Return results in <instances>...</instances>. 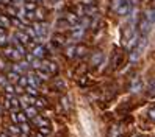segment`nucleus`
<instances>
[{
	"instance_id": "obj_27",
	"label": "nucleus",
	"mask_w": 155,
	"mask_h": 137,
	"mask_svg": "<svg viewBox=\"0 0 155 137\" xmlns=\"http://www.w3.org/2000/svg\"><path fill=\"white\" fill-rule=\"evenodd\" d=\"M86 51H88V48H86V45H78L77 47V56H85L86 54Z\"/></svg>"
},
{
	"instance_id": "obj_13",
	"label": "nucleus",
	"mask_w": 155,
	"mask_h": 137,
	"mask_svg": "<svg viewBox=\"0 0 155 137\" xmlns=\"http://www.w3.org/2000/svg\"><path fill=\"white\" fill-rule=\"evenodd\" d=\"M8 26H11V19H10V17H6L5 14H0V28L6 30Z\"/></svg>"
},
{
	"instance_id": "obj_20",
	"label": "nucleus",
	"mask_w": 155,
	"mask_h": 137,
	"mask_svg": "<svg viewBox=\"0 0 155 137\" xmlns=\"http://www.w3.org/2000/svg\"><path fill=\"white\" fill-rule=\"evenodd\" d=\"M75 53H77V47H75V45H69V47L66 48V51H64V54L68 58H74Z\"/></svg>"
},
{
	"instance_id": "obj_47",
	"label": "nucleus",
	"mask_w": 155,
	"mask_h": 137,
	"mask_svg": "<svg viewBox=\"0 0 155 137\" xmlns=\"http://www.w3.org/2000/svg\"><path fill=\"white\" fill-rule=\"evenodd\" d=\"M36 137H45L44 134H41V132H38V134H36Z\"/></svg>"
},
{
	"instance_id": "obj_9",
	"label": "nucleus",
	"mask_w": 155,
	"mask_h": 137,
	"mask_svg": "<svg viewBox=\"0 0 155 137\" xmlns=\"http://www.w3.org/2000/svg\"><path fill=\"white\" fill-rule=\"evenodd\" d=\"M27 76H28V86H33V87H36V89L39 87L41 79H39V76H38V75H36V73H28Z\"/></svg>"
},
{
	"instance_id": "obj_31",
	"label": "nucleus",
	"mask_w": 155,
	"mask_h": 137,
	"mask_svg": "<svg viewBox=\"0 0 155 137\" xmlns=\"http://www.w3.org/2000/svg\"><path fill=\"white\" fill-rule=\"evenodd\" d=\"M5 92H6V95H14V92H16V87H14L13 84H8V86L5 87Z\"/></svg>"
},
{
	"instance_id": "obj_30",
	"label": "nucleus",
	"mask_w": 155,
	"mask_h": 137,
	"mask_svg": "<svg viewBox=\"0 0 155 137\" xmlns=\"http://www.w3.org/2000/svg\"><path fill=\"white\" fill-rule=\"evenodd\" d=\"M27 118L28 117L25 115V112H17V122L19 123H27Z\"/></svg>"
},
{
	"instance_id": "obj_25",
	"label": "nucleus",
	"mask_w": 155,
	"mask_h": 137,
	"mask_svg": "<svg viewBox=\"0 0 155 137\" xmlns=\"http://www.w3.org/2000/svg\"><path fill=\"white\" fill-rule=\"evenodd\" d=\"M57 25H58V28H72L71 23H69L66 19H60V20L57 22Z\"/></svg>"
},
{
	"instance_id": "obj_19",
	"label": "nucleus",
	"mask_w": 155,
	"mask_h": 137,
	"mask_svg": "<svg viewBox=\"0 0 155 137\" xmlns=\"http://www.w3.org/2000/svg\"><path fill=\"white\" fill-rule=\"evenodd\" d=\"M64 42H66V39H64V36H55L53 38V41H52V45L53 47H61V45H64Z\"/></svg>"
},
{
	"instance_id": "obj_23",
	"label": "nucleus",
	"mask_w": 155,
	"mask_h": 137,
	"mask_svg": "<svg viewBox=\"0 0 155 137\" xmlns=\"http://www.w3.org/2000/svg\"><path fill=\"white\" fill-rule=\"evenodd\" d=\"M8 131H10L11 134H14V135H19L22 131H21V126H17V125H10L8 126Z\"/></svg>"
},
{
	"instance_id": "obj_7",
	"label": "nucleus",
	"mask_w": 155,
	"mask_h": 137,
	"mask_svg": "<svg viewBox=\"0 0 155 137\" xmlns=\"http://www.w3.org/2000/svg\"><path fill=\"white\" fill-rule=\"evenodd\" d=\"M33 56L35 58H38V59H42L44 56H45V47H44V45H35V47H33Z\"/></svg>"
},
{
	"instance_id": "obj_3",
	"label": "nucleus",
	"mask_w": 155,
	"mask_h": 137,
	"mask_svg": "<svg viewBox=\"0 0 155 137\" xmlns=\"http://www.w3.org/2000/svg\"><path fill=\"white\" fill-rule=\"evenodd\" d=\"M33 30L36 31V34H38V41H42L47 38V34H49V26L47 23H41V22H36L33 25Z\"/></svg>"
},
{
	"instance_id": "obj_33",
	"label": "nucleus",
	"mask_w": 155,
	"mask_h": 137,
	"mask_svg": "<svg viewBox=\"0 0 155 137\" xmlns=\"http://www.w3.org/2000/svg\"><path fill=\"white\" fill-rule=\"evenodd\" d=\"M8 84H10V83H8V79H6V76H3V75H0V87H6Z\"/></svg>"
},
{
	"instance_id": "obj_12",
	"label": "nucleus",
	"mask_w": 155,
	"mask_h": 137,
	"mask_svg": "<svg viewBox=\"0 0 155 137\" xmlns=\"http://www.w3.org/2000/svg\"><path fill=\"white\" fill-rule=\"evenodd\" d=\"M102 58H104L102 51H96V53H93V56H91V64H93V66H99V64L102 62Z\"/></svg>"
},
{
	"instance_id": "obj_15",
	"label": "nucleus",
	"mask_w": 155,
	"mask_h": 137,
	"mask_svg": "<svg viewBox=\"0 0 155 137\" xmlns=\"http://www.w3.org/2000/svg\"><path fill=\"white\" fill-rule=\"evenodd\" d=\"M24 112H25V115L28 117V118H35V117H38V111H36V107H35V106H28V107H25V109H24Z\"/></svg>"
},
{
	"instance_id": "obj_5",
	"label": "nucleus",
	"mask_w": 155,
	"mask_h": 137,
	"mask_svg": "<svg viewBox=\"0 0 155 137\" xmlns=\"http://www.w3.org/2000/svg\"><path fill=\"white\" fill-rule=\"evenodd\" d=\"M3 54H5L6 58L14 59V61H17V59H21V58H22V54L17 51L16 48H13V47H6V48L3 50Z\"/></svg>"
},
{
	"instance_id": "obj_46",
	"label": "nucleus",
	"mask_w": 155,
	"mask_h": 137,
	"mask_svg": "<svg viewBox=\"0 0 155 137\" xmlns=\"http://www.w3.org/2000/svg\"><path fill=\"white\" fill-rule=\"evenodd\" d=\"M2 3H5V5H8V3H11V0H0Z\"/></svg>"
},
{
	"instance_id": "obj_37",
	"label": "nucleus",
	"mask_w": 155,
	"mask_h": 137,
	"mask_svg": "<svg viewBox=\"0 0 155 137\" xmlns=\"http://www.w3.org/2000/svg\"><path fill=\"white\" fill-rule=\"evenodd\" d=\"M39 132L44 134V135H49L50 134V128L49 126H42V128H39Z\"/></svg>"
},
{
	"instance_id": "obj_35",
	"label": "nucleus",
	"mask_w": 155,
	"mask_h": 137,
	"mask_svg": "<svg viewBox=\"0 0 155 137\" xmlns=\"http://www.w3.org/2000/svg\"><path fill=\"white\" fill-rule=\"evenodd\" d=\"M35 17H36L38 20H42V19H44V11H42V10H36V11H35Z\"/></svg>"
},
{
	"instance_id": "obj_26",
	"label": "nucleus",
	"mask_w": 155,
	"mask_h": 137,
	"mask_svg": "<svg viewBox=\"0 0 155 137\" xmlns=\"http://www.w3.org/2000/svg\"><path fill=\"white\" fill-rule=\"evenodd\" d=\"M25 33L28 34L30 38H33L35 41H38V34H36V31H35V30L31 28V26H27V28H25Z\"/></svg>"
},
{
	"instance_id": "obj_17",
	"label": "nucleus",
	"mask_w": 155,
	"mask_h": 137,
	"mask_svg": "<svg viewBox=\"0 0 155 137\" xmlns=\"http://www.w3.org/2000/svg\"><path fill=\"white\" fill-rule=\"evenodd\" d=\"M141 89H143V83L140 81V78H135L132 86H130V90H132V92H140Z\"/></svg>"
},
{
	"instance_id": "obj_38",
	"label": "nucleus",
	"mask_w": 155,
	"mask_h": 137,
	"mask_svg": "<svg viewBox=\"0 0 155 137\" xmlns=\"http://www.w3.org/2000/svg\"><path fill=\"white\" fill-rule=\"evenodd\" d=\"M35 106L44 107V106H45V100H44V98H38V100H36V103H35Z\"/></svg>"
},
{
	"instance_id": "obj_1",
	"label": "nucleus",
	"mask_w": 155,
	"mask_h": 137,
	"mask_svg": "<svg viewBox=\"0 0 155 137\" xmlns=\"http://www.w3.org/2000/svg\"><path fill=\"white\" fill-rule=\"evenodd\" d=\"M132 10V3L130 0H114L113 2V11L119 16H125L129 14Z\"/></svg>"
},
{
	"instance_id": "obj_18",
	"label": "nucleus",
	"mask_w": 155,
	"mask_h": 137,
	"mask_svg": "<svg viewBox=\"0 0 155 137\" xmlns=\"http://www.w3.org/2000/svg\"><path fill=\"white\" fill-rule=\"evenodd\" d=\"M33 123H35V125H38L39 128H42V126H49V120H47V118L39 117V115L33 118Z\"/></svg>"
},
{
	"instance_id": "obj_29",
	"label": "nucleus",
	"mask_w": 155,
	"mask_h": 137,
	"mask_svg": "<svg viewBox=\"0 0 155 137\" xmlns=\"http://www.w3.org/2000/svg\"><path fill=\"white\" fill-rule=\"evenodd\" d=\"M11 23L16 25L17 28H24V23H22V20L19 19V17H11Z\"/></svg>"
},
{
	"instance_id": "obj_44",
	"label": "nucleus",
	"mask_w": 155,
	"mask_h": 137,
	"mask_svg": "<svg viewBox=\"0 0 155 137\" xmlns=\"http://www.w3.org/2000/svg\"><path fill=\"white\" fill-rule=\"evenodd\" d=\"M47 2H50L52 5H57V3H60V2H61V0H47Z\"/></svg>"
},
{
	"instance_id": "obj_39",
	"label": "nucleus",
	"mask_w": 155,
	"mask_h": 137,
	"mask_svg": "<svg viewBox=\"0 0 155 137\" xmlns=\"http://www.w3.org/2000/svg\"><path fill=\"white\" fill-rule=\"evenodd\" d=\"M61 101H63V106H64V109H69V107H71V103H69V98H68V97H63Z\"/></svg>"
},
{
	"instance_id": "obj_24",
	"label": "nucleus",
	"mask_w": 155,
	"mask_h": 137,
	"mask_svg": "<svg viewBox=\"0 0 155 137\" xmlns=\"http://www.w3.org/2000/svg\"><path fill=\"white\" fill-rule=\"evenodd\" d=\"M6 42H8V36L3 28H0V45H6Z\"/></svg>"
},
{
	"instance_id": "obj_41",
	"label": "nucleus",
	"mask_w": 155,
	"mask_h": 137,
	"mask_svg": "<svg viewBox=\"0 0 155 137\" xmlns=\"http://www.w3.org/2000/svg\"><path fill=\"white\" fill-rule=\"evenodd\" d=\"M83 5H94V0H83Z\"/></svg>"
},
{
	"instance_id": "obj_48",
	"label": "nucleus",
	"mask_w": 155,
	"mask_h": 137,
	"mask_svg": "<svg viewBox=\"0 0 155 137\" xmlns=\"http://www.w3.org/2000/svg\"><path fill=\"white\" fill-rule=\"evenodd\" d=\"M136 137H147V135H141V134H140V135H136Z\"/></svg>"
},
{
	"instance_id": "obj_32",
	"label": "nucleus",
	"mask_w": 155,
	"mask_h": 137,
	"mask_svg": "<svg viewBox=\"0 0 155 137\" xmlns=\"http://www.w3.org/2000/svg\"><path fill=\"white\" fill-rule=\"evenodd\" d=\"M17 84H19L21 87L28 86V76H21V78H19V83H17Z\"/></svg>"
},
{
	"instance_id": "obj_4",
	"label": "nucleus",
	"mask_w": 155,
	"mask_h": 137,
	"mask_svg": "<svg viewBox=\"0 0 155 137\" xmlns=\"http://www.w3.org/2000/svg\"><path fill=\"white\" fill-rule=\"evenodd\" d=\"M152 26H153V23L147 19V17H143V19H141V22H140V30H141V33L146 36V34H147L150 30H152Z\"/></svg>"
},
{
	"instance_id": "obj_14",
	"label": "nucleus",
	"mask_w": 155,
	"mask_h": 137,
	"mask_svg": "<svg viewBox=\"0 0 155 137\" xmlns=\"http://www.w3.org/2000/svg\"><path fill=\"white\" fill-rule=\"evenodd\" d=\"M83 38V28H81V26L78 25V26H74V28H72V39H81Z\"/></svg>"
},
{
	"instance_id": "obj_34",
	"label": "nucleus",
	"mask_w": 155,
	"mask_h": 137,
	"mask_svg": "<svg viewBox=\"0 0 155 137\" xmlns=\"http://www.w3.org/2000/svg\"><path fill=\"white\" fill-rule=\"evenodd\" d=\"M19 126H21V131H22L24 134H28V132H30V126L27 125V123H21Z\"/></svg>"
},
{
	"instance_id": "obj_22",
	"label": "nucleus",
	"mask_w": 155,
	"mask_h": 137,
	"mask_svg": "<svg viewBox=\"0 0 155 137\" xmlns=\"http://www.w3.org/2000/svg\"><path fill=\"white\" fill-rule=\"evenodd\" d=\"M24 8H25L28 13H35V11H36V3H35V2H25V3H24Z\"/></svg>"
},
{
	"instance_id": "obj_16",
	"label": "nucleus",
	"mask_w": 155,
	"mask_h": 137,
	"mask_svg": "<svg viewBox=\"0 0 155 137\" xmlns=\"http://www.w3.org/2000/svg\"><path fill=\"white\" fill-rule=\"evenodd\" d=\"M53 87H55L57 90H64L68 87V83H66L64 79H61V78H57L55 83H53Z\"/></svg>"
},
{
	"instance_id": "obj_10",
	"label": "nucleus",
	"mask_w": 155,
	"mask_h": 137,
	"mask_svg": "<svg viewBox=\"0 0 155 137\" xmlns=\"http://www.w3.org/2000/svg\"><path fill=\"white\" fill-rule=\"evenodd\" d=\"M19 78H21V75L17 73V72H14V70H11V72H8V73H6L8 83H19Z\"/></svg>"
},
{
	"instance_id": "obj_43",
	"label": "nucleus",
	"mask_w": 155,
	"mask_h": 137,
	"mask_svg": "<svg viewBox=\"0 0 155 137\" xmlns=\"http://www.w3.org/2000/svg\"><path fill=\"white\" fill-rule=\"evenodd\" d=\"M3 69H5V61L0 59V70H3Z\"/></svg>"
},
{
	"instance_id": "obj_21",
	"label": "nucleus",
	"mask_w": 155,
	"mask_h": 137,
	"mask_svg": "<svg viewBox=\"0 0 155 137\" xmlns=\"http://www.w3.org/2000/svg\"><path fill=\"white\" fill-rule=\"evenodd\" d=\"M36 75L39 76V79H41V81H47V79L50 78V73H47V72H45V70H42V69L36 70Z\"/></svg>"
},
{
	"instance_id": "obj_28",
	"label": "nucleus",
	"mask_w": 155,
	"mask_h": 137,
	"mask_svg": "<svg viewBox=\"0 0 155 137\" xmlns=\"http://www.w3.org/2000/svg\"><path fill=\"white\" fill-rule=\"evenodd\" d=\"M27 94H28L30 97H38V89L33 87V86H27Z\"/></svg>"
},
{
	"instance_id": "obj_42",
	"label": "nucleus",
	"mask_w": 155,
	"mask_h": 137,
	"mask_svg": "<svg viewBox=\"0 0 155 137\" xmlns=\"http://www.w3.org/2000/svg\"><path fill=\"white\" fill-rule=\"evenodd\" d=\"M22 90H24V87H21V86H16V92H17V94H22Z\"/></svg>"
},
{
	"instance_id": "obj_11",
	"label": "nucleus",
	"mask_w": 155,
	"mask_h": 137,
	"mask_svg": "<svg viewBox=\"0 0 155 137\" xmlns=\"http://www.w3.org/2000/svg\"><path fill=\"white\" fill-rule=\"evenodd\" d=\"M138 44H140V36L135 33V34H132V38L129 39V42H127V47H129L130 50H133Z\"/></svg>"
},
{
	"instance_id": "obj_49",
	"label": "nucleus",
	"mask_w": 155,
	"mask_h": 137,
	"mask_svg": "<svg viewBox=\"0 0 155 137\" xmlns=\"http://www.w3.org/2000/svg\"><path fill=\"white\" fill-rule=\"evenodd\" d=\"M0 114H2V106H0Z\"/></svg>"
},
{
	"instance_id": "obj_40",
	"label": "nucleus",
	"mask_w": 155,
	"mask_h": 137,
	"mask_svg": "<svg viewBox=\"0 0 155 137\" xmlns=\"http://www.w3.org/2000/svg\"><path fill=\"white\" fill-rule=\"evenodd\" d=\"M149 115H150V118H152V120H155V107H152V109H150Z\"/></svg>"
},
{
	"instance_id": "obj_6",
	"label": "nucleus",
	"mask_w": 155,
	"mask_h": 137,
	"mask_svg": "<svg viewBox=\"0 0 155 137\" xmlns=\"http://www.w3.org/2000/svg\"><path fill=\"white\" fill-rule=\"evenodd\" d=\"M42 70H45L47 73L53 75V73H57V72H58V66L55 62H52V61H44L42 62Z\"/></svg>"
},
{
	"instance_id": "obj_8",
	"label": "nucleus",
	"mask_w": 155,
	"mask_h": 137,
	"mask_svg": "<svg viewBox=\"0 0 155 137\" xmlns=\"http://www.w3.org/2000/svg\"><path fill=\"white\" fill-rule=\"evenodd\" d=\"M14 36H16V39L19 41V42H21L22 45H27V44H30V36L27 34L25 31H17V33H16Z\"/></svg>"
},
{
	"instance_id": "obj_45",
	"label": "nucleus",
	"mask_w": 155,
	"mask_h": 137,
	"mask_svg": "<svg viewBox=\"0 0 155 137\" xmlns=\"http://www.w3.org/2000/svg\"><path fill=\"white\" fill-rule=\"evenodd\" d=\"M0 137H10V134L8 132H0Z\"/></svg>"
},
{
	"instance_id": "obj_2",
	"label": "nucleus",
	"mask_w": 155,
	"mask_h": 137,
	"mask_svg": "<svg viewBox=\"0 0 155 137\" xmlns=\"http://www.w3.org/2000/svg\"><path fill=\"white\" fill-rule=\"evenodd\" d=\"M146 44H147V39H146V36H143V39H140V44L136 45V47L132 50V53H130V61H132V62H135V61L140 59V56L143 54V51H144V48H146Z\"/></svg>"
},
{
	"instance_id": "obj_36",
	"label": "nucleus",
	"mask_w": 155,
	"mask_h": 137,
	"mask_svg": "<svg viewBox=\"0 0 155 137\" xmlns=\"http://www.w3.org/2000/svg\"><path fill=\"white\" fill-rule=\"evenodd\" d=\"M149 95L150 97H155V79L149 84Z\"/></svg>"
}]
</instances>
